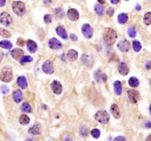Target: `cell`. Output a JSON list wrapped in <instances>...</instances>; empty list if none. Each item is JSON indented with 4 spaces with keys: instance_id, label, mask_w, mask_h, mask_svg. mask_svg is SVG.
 Listing matches in <instances>:
<instances>
[{
    "instance_id": "cell-49",
    "label": "cell",
    "mask_w": 151,
    "mask_h": 141,
    "mask_svg": "<svg viewBox=\"0 0 151 141\" xmlns=\"http://www.w3.org/2000/svg\"><path fill=\"white\" fill-rule=\"evenodd\" d=\"M110 1H111V4H113V5H117V4L120 2V0H110Z\"/></svg>"
},
{
    "instance_id": "cell-28",
    "label": "cell",
    "mask_w": 151,
    "mask_h": 141,
    "mask_svg": "<svg viewBox=\"0 0 151 141\" xmlns=\"http://www.w3.org/2000/svg\"><path fill=\"white\" fill-rule=\"evenodd\" d=\"M128 84L130 87H132V88H136V87L139 86V81L136 77H130V79H129Z\"/></svg>"
},
{
    "instance_id": "cell-1",
    "label": "cell",
    "mask_w": 151,
    "mask_h": 141,
    "mask_svg": "<svg viewBox=\"0 0 151 141\" xmlns=\"http://www.w3.org/2000/svg\"><path fill=\"white\" fill-rule=\"evenodd\" d=\"M102 37H103L104 42L108 46H112L117 41L118 36H117V32L114 29L108 27V28H105L104 30Z\"/></svg>"
},
{
    "instance_id": "cell-45",
    "label": "cell",
    "mask_w": 151,
    "mask_h": 141,
    "mask_svg": "<svg viewBox=\"0 0 151 141\" xmlns=\"http://www.w3.org/2000/svg\"><path fill=\"white\" fill-rule=\"evenodd\" d=\"M63 141H72L71 137L69 136V135H66L63 137Z\"/></svg>"
},
{
    "instance_id": "cell-42",
    "label": "cell",
    "mask_w": 151,
    "mask_h": 141,
    "mask_svg": "<svg viewBox=\"0 0 151 141\" xmlns=\"http://www.w3.org/2000/svg\"><path fill=\"white\" fill-rule=\"evenodd\" d=\"M16 44L18 45V46H24V40H23L21 38H18V40H17Z\"/></svg>"
},
{
    "instance_id": "cell-23",
    "label": "cell",
    "mask_w": 151,
    "mask_h": 141,
    "mask_svg": "<svg viewBox=\"0 0 151 141\" xmlns=\"http://www.w3.org/2000/svg\"><path fill=\"white\" fill-rule=\"evenodd\" d=\"M114 92L117 96H120L122 93V85L120 81H115L114 83Z\"/></svg>"
},
{
    "instance_id": "cell-52",
    "label": "cell",
    "mask_w": 151,
    "mask_h": 141,
    "mask_svg": "<svg viewBox=\"0 0 151 141\" xmlns=\"http://www.w3.org/2000/svg\"><path fill=\"white\" fill-rule=\"evenodd\" d=\"M2 59H3V53L0 52V62H1Z\"/></svg>"
},
{
    "instance_id": "cell-30",
    "label": "cell",
    "mask_w": 151,
    "mask_h": 141,
    "mask_svg": "<svg viewBox=\"0 0 151 141\" xmlns=\"http://www.w3.org/2000/svg\"><path fill=\"white\" fill-rule=\"evenodd\" d=\"M30 122V118L25 114H22L19 117V123L22 125H27Z\"/></svg>"
},
{
    "instance_id": "cell-55",
    "label": "cell",
    "mask_w": 151,
    "mask_h": 141,
    "mask_svg": "<svg viewBox=\"0 0 151 141\" xmlns=\"http://www.w3.org/2000/svg\"><path fill=\"white\" fill-rule=\"evenodd\" d=\"M149 110H150V115H151V104H150V105Z\"/></svg>"
},
{
    "instance_id": "cell-16",
    "label": "cell",
    "mask_w": 151,
    "mask_h": 141,
    "mask_svg": "<svg viewBox=\"0 0 151 141\" xmlns=\"http://www.w3.org/2000/svg\"><path fill=\"white\" fill-rule=\"evenodd\" d=\"M110 110H111V114L113 115L114 118L119 119L121 117V113H120V108H119V107L117 104H112V105L111 106V107H110Z\"/></svg>"
},
{
    "instance_id": "cell-47",
    "label": "cell",
    "mask_w": 151,
    "mask_h": 141,
    "mask_svg": "<svg viewBox=\"0 0 151 141\" xmlns=\"http://www.w3.org/2000/svg\"><path fill=\"white\" fill-rule=\"evenodd\" d=\"M145 127L147 128V129H150V128H151V121H147L146 123H145Z\"/></svg>"
},
{
    "instance_id": "cell-43",
    "label": "cell",
    "mask_w": 151,
    "mask_h": 141,
    "mask_svg": "<svg viewBox=\"0 0 151 141\" xmlns=\"http://www.w3.org/2000/svg\"><path fill=\"white\" fill-rule=\"evenodd\" d=\"M113 141H127L126 140L125 137L123 136H118L117 137H115Z\"/></svg>"
},
{
    "instance_id": "cell-54",
    "label": "cell",
    "mask_w": 151,
    "mask_h": 141,
    "mask_svg": "<svg viewBox=\"0 0 151 141\" xmlns=\"http://www.w3.org/2000/svg\"><path fill=\"white\" fill-rule=\"evenodd\" d=\"M24 141H34V140H33V139H31V138L27 137V138H26V140Z\"/></svg>"
},
{
    "instance_id": "cell-6",
    "label": "cell",
    "mask_w": 151,
    "mask_h": 141,
    "mask_svg": "<svg viewBox=\"0 0 151 141\" xmlns=\"http://www.w3.org/2000/svg\"><path fill=\"white\" fill-rule=\"evenodd\" d=\"M81 31L85 38L90 39L93 37V28L89 24H84L81 27Z\"/></svg>"
},
{
    "instance_id": "cell-15",
    "label": "cell",
    "mask_w": 151,
    "mask_h": 141,
    "mask_svg": "<svg viewBox=\"0 0 151 141\" xmlns=\"http://www.w3.org/2000/svg\"><path fill=\"white\" fill-rule=\"evenodd\" d=\"M26 45H27V50H28V52H30V53L33 54L37 51L38 46L34 40H28L27 43H26Z\"/></svg>"
},
{
    "instance_id": "cell-14",
    "label": "cell",
    "mask_w": 151,
    "mask_h": 141,
    "mask_svg": "<svg viewBox=\"0 0 151 141\" xmlns=\"http://www.w3.org/2000/svg\"><path fill=\"white\" fill-rule=\"evenodd\" d=\"M80 60L83 62V65H85L87 67H89V68H91L94 63V60L92 57L90 56L89 55H86V54L82 55L81 57H80Z\"/></svg>"
},
{
    "instance_id": "cell-57",
    "label": "cell",
    "mask_w": 151,
    "mask_h": 141,
    "mask_svg": "<svg viewBox=\"0 0 151 141\" xmlns=\"http://www.w3.org/2000/svg\"><path fill=\"white\" fill-rule=\"evenodd\" d=\"M49 141H51V140H49Z\"/></svg>"
},
{
    "instance_id": "cell-21",
    "label": "cell",
    "mask_w": 151,
    "mask_h": 141,
    "mask_svg": "<svg viewBox=\"0 0 151 141\" xmlns=\"http://www.w3.org/2000/svg\"><path fill=\"white\" fill-rule=\"evenodd\" d=\"M41 130H42L41 126L39 124H38V123H36V124L33 125L32 127H30L28 129V132L30 135H39L41 133Z\"/></svg>"
},
{
    "instance_id": "cell-24",
    "label": "cell",
    "mask_w": 151,
    "mask_h": 141,
    "mask_svg": "<svg viewBox=\"0 0 151 141\" xmlns=\"http://www.w3.org/2000/svg\"><path fill=\"white\" fill-rule=\"evenodd\" d=\"M67 56L69 60L74 61L78 57V52L76 50H74V49H69L68 52H67Z\"/></svg>"
},
{
    "instance_id": "cell-19",
    "label": "cell",
    "mask_w": 151,
    "mask_h": 141,
    "mask_svg": "<svg viewBox=\"0 0 151 141\" xmlns=\"http://www.w3.org/2000/svg\"><path fill=\"white\" fill-rule=\"evenodd\" d=\"M55 31H56L57 35L59 37H61V38L64 39V40H67L68 39V35H67V31H66L64 27H61V26H58L55 29Z\"/></svg>"
},
{
    "instance_id": "cell-5",
    "label": "cell",
    "mask_w": 151,
    "mask_h": 141,
    "mask_svg": "<svg viewBox=\"0 0 151 141\" xmlns=\"http://www.w3.org/2000/svg\"><path fill=\"white\" fill-rule=\"evenodd\" d=\"M13 18L8 13L3 12L0 14V23L5 27H8L12 23Z\"/></svg>"
},
{
    "instance_id": "cell-4",
    "label": "cell",
    "mask_w": 151,
    "mask_h": 141,
    "mask_svg": "<svg viewBox=\"0 0 151 141\" xmlns=\"http://www.w3.org/2000/svg\"><path fill=\"white\" fill-rule=\"evenodd\" d=\"M94 118L98 122H99V123L106 124V123H108L109 122L110 115L108 113V112L104 110H101L97 112L94 115Z\"/></svg>"
},
{
    "instance_id": "cell-33",
    "label": "cell",
    "mask_w": 151,
    "mask_h": 141,
    "mask_svg": "<svg viewBox=\"0 0 151 141\" xmlns=\"http://www.w3.org/2000/svg\"><path fill=\"white\" fill-rule=\"evenodd\" d=\"M132 46H133V49L135 52H140L141 49H142V45L141 43L138 40H133V43H132Z\"/></svg>"
},
{
    "instance_id": "cell-3",
    "label": "cell",
    "mask_w": 151,
    "mask_h": 141,
    "mask_svg": "<svg viewBox=\"0 0 151 141\" xmlns=\"http://www.w3.org/2000/svg\"><path fill=\"white\" fill-rule=\"evenodd\" d=\"M12 9L14 13L19 16H22L26 13L25 5L21 1H15L12 4Z\"/></svg>"
},
{
    "instance_id": "cell-13",
    "label": "cell",
    "mask_w": 151,
    "mask_h": 141,
    "mask_svg": "<svg viewBox=\"0 0 151 141\" xmlns=\"http://www.w3.org/2000/svg\"><path fill=\"white\" fill-rule=\"evenodd\" d=\"M24 55V52L22 49H18V48H16V49H12L11 51V55L14 60H20L21 59L23 56Z\"/></svg>"
},
{
    "instance_id": "cell-11",
    "label": "cell",
    "mask_w": 151,
    "mask_h": 141,
    "mask_svg": "<svg viewBox=\"0 0 151 141\" xmlns=\"http://www.w3.org/2000/svg\"><path fill=\"white\" fill-rule=\"evenodd\" d=\"M50 88L52 89V91H53L54 94H56V95H60V94H61V93L63 91L62 85H61V82L57 80H54L52 82V84L50 85Z\"/></svg>"
},
{
    "instance_id": "cell-32",
    "label": "cell",
    "mask_w": 151,
    "mask_h": 141,
    "mask_svg": "<svg viewBox=\"0 0 151 141\" xmlns=\"http://www.w3.org/2000/svg\"><path fill=\"white\" fill-rule=\"evenodd\" d=\"M33 60V57L31 56H29V55H27V56H23L21 57V59L20 60V64L21 65H24L25 63H28V62H31Z\"/></svg>"
},
{
    "instance_id": "cell-48",
    "label": "cell",
    "mask_w": 151,
    "mask_h": 141,
    "mask_svg": "<svg viewBox=\"0 0 151 141\" xmlns=\"http://www.w3.org/2000/svg\"><path fill=\"white\" fill-rule=\"evenodd\" d=\"M145 68H147V69H150V68H151V62H147V63L145 64Z\"/></svg>"
},
{
    "instance_id": "cell-17",
    "label": "cell",
    "mask_w": 151,
    "mask_h": 141,
    "mask_svg": "<svg viewBox=\"0 0 151 141\" xmlns=\"http://www.w3.org/2000/svg\"><path fill=\"white\" fill-rule=\"evenodd\" d=\"M118 71L120 74L126 76L129 73V68L125 62H120L118 65Z\"/></svg>"
},
{
    "instance_id": "cell-2",
    "label": "cell",
    "mask_w": 151,
    "mask_h": 141,
    "mask_svg": "<svg viewBox=\"0 0 151 141\" xmlns=\"http://www.w3.org/2000/svg\"><path fill=\"white\" fill-rule=\"evenodd\" d=\"M14 74L13 69L9 65H6L2 68L1 74H0V80L4 82H10L13 80Z\"/></svg>"
},
{
    "instance_id": "cell-25",
    "label": "cell",
    "mask_w": 151,
    "mask_h": 141,
    "mask_svg": "<svg viewBox=\"0 0 151 141\" xmlns=\"http://www.w3.org/2000/svg\"><path fill=\"white\" fill-rule=\"evenodd\" d=\"M117 20H118V22L120 23V24H125L127 21V20H128V16H127V14L125 13H120V15L118 16Z\"/></svg>"
},
{
    "instance_id": "cell-46",
    "label": "cell",
    "mask_w": 151,
    "mask_h": 141,
    "mask_svg": "<svg viewBox=\"0 0 151 141\" xmlns=\"http://www.w3.org/2000/svg\"><path fill=\"white\" fill-rule=\"evenodd\" d=\"M6 4V0H0V7H4Z\"/></svg>"
},
{
    "instance_id": "cell-18",
    "label": "cell",
    "mask_w": 151,
    "mask_h": 141,
    "mask_svg": "<svg viewBox=\"0 0 151 141\" xmlns=\"http://www.w3.org/2000/svg\"><path fill=\"white\" fill-rule=\"evenodd\" d=\"M17 85L21 89H26L27 88V81L24 76H21L17 78L16 80Z\"/></svg>"
},
{
    "instance_id": "cell-31",
    "label": "cell",
    "mask_w": 151,
    "mask_h": 141,
    "mask_svg": "<svg viewBox=\"0 0 151 141\" xmlns=\"http://www.w3.org/2000/svg\"><path fill=\"white\" fill-rule=\"evenodd\" d=\"M143 21L146 25H151V12H147L145 14Z\"/></svg>"
},
{
    "instance_id": "cell-9",
    "label": "cell",
    "mask_w": 151,
    "mask_h": 141,
    "mask_svg": "<svg viewBox=\"0 0 151 141\" xmlns=\"http://www.w3.org/2000/svg\"><path fill=\"white\" fill-rule=\"evenodd\" d=\"M117 48L119 50L122 52H127L130 49V44L129 41H127L125 39H123L119 41V43L117 45Z\"/></svg>"
},
{
    "instance_id": "cell-50",
    "label": "cell",
    "mask_w": 151,
    "mask_h": 141,
    "mask_svg": "<svg viewBox=\"0 0 151 141\" xmlns=\"http://www.w3.org/2000/svg\"><path fill=\"white\" fill-rule=\"evenodd\" d=\"M136 11H139L141 10V6H140V5H139V4H137V5H136Z\"/></svg>"
},
{
    "instance_id": "cell-56",
    "label": "cell",
    "mask_w": 151,
    "mask_h": 141,
    "mask_svg": "<svg viewBox=\"0 0 151 141\" xmlns=\"http://www.w3.org/2000/svg\"><path fill=\"white\" fill-rule=\"evenodd\" d=\"M125 1H129V0H125Z\"/></svg>"
},
{
    "instance_id": "cell-8",
    "label": "cell",
    "mask_w": 151,
    "mask_h": 141,
    "mask_svg": "<svg viewBox=\"0 0 151 141\" xmlns=\"http://www.w3.org/2000/svg\"><path fill=\"white\" fill-rule=\"evenodd\" d=\"M48 46L50 49L53 50H58V49H61L63 47V44L59 40H58L55 38H52L48 41Z\"/></svg>"
},
{
    "instance_id": "cell-7",
    "label": "cell",
    "mask_w": 151,
    "mask_h": 141,
    "mask_svg": "<svg viewBox=\"0 0 151 141\" xmlns=\"http://www.w3.org/2000/svg\"><path fill=\"white\" fill-rule=\"evenodd\" d=\"M42 71L47 74H52L54 73L53 62L51 60H46L42 65Z\"/></svg>"
},
{
    "instance_id": "cell-53",
    "label": "cell",
    "mask_w": 151,
    "mask_h": 141,
    "mask_svg": "<svg viewBox=\"0 0 151 141\" xmlns=\"http://www.w3.org/2000/svg\"><path fill=\"white\" fill-rule=\"evenodd\" d=\"M145 141H151V135H149L148 137H147L146 140H145Z\"/></svg>"
},
{
    "instance_id": "cell-29",
    "label": "cell",
    "mask_w": 151,
    "mask_h": 141,
    "mask_svg": "<svg viewBox=\"0 0 151 141\" xmlns=\"http://www.w3.org/2000/svg\"><path fill=\"white\" fill-rule=\"evenodd\" d=\"M94 11L97 15L99 16H102L105 12V9H104V7L102 5L100 4H97L94 6Z\"/></svg>"
},
{
    "instance_id": "cell-34",
    "label": "cell",
    "mask_w": 151,
    "mask_h": 141,
    "mask_svg": "<svg viewBox=\"0 0 151 141\" xmlns=\"http://www.w3.org/2000/svg\"><path fill=\"white\" fill-rule=\"evenodd\" d=\"M55 14L56 18H62L64 16V12L61 8H55Z\"/></svg>"
},
{
    "instance_id": "cell-51",
    "label": "cell",
    "mask_w": 151,
    "mask_h": 141,
    "mask_svg": "<svg viewBox=\"0 0 151 141\" xmlns=\"http://www.w3.org/2000/svg\"><path fill=\"white\" fill-rule=\"evenodd\" d=\"M97 1L99 2V4H100V5H103L105 2V0H97Z\"/></svg>"
},
{
    "instance_id": "cell-41",
    "label": "cell",
    "mask_w": 151,
    "mask_h": 141,
    "mask_svg": "<svg viewBox=\"0 0 151 141\" xmlns=\"http://www.w3.org/2000/svg\"><path fill=\"white\" fill-rule=\"evenodd\" d=\"M106 13L108 16H112L114 13V9L113 8H111V7H110V8H108L107 9Z\"/></svg>"
},
{
    "instance_id": "cell-39",
    "label": "cell",
    "mask_w": 151,
    "mask_h": 141,
    "mask_svg": "<svg viewBox=\"0 0 151 141\" xmlns=\"http://www.w3.org/2000/svg\"><path fill=\"white\" fill-rule=\"evenodd\" d=\"M44 21L46 24H50L52 21V16L49 15V14H46V15L44 16Z\"/></svg>"
},
{
    "instance_id": "cell-10",
    "label": "cell",
    "mask_w": 151,
    "mask_h": 141,
    "mask_svg": "<svg viewBox=\"0 0 151 141\" xmlns=\"http://www.w3.org/2000/svg\"><path fill=\"white\" fill-rule=\"evenodd\" d=\"M127 96L129 100L132 103H136L140 98L139 93L136 90H128L127 91Z\"/></svg>"
},
{
    "instance_id": "cell-26",
    "label": "cell",
    "mask_w": 151,
    "mask_h": 141,
    "mask_svg": "<svg viewBox=\"0 0 151 141\" xmlns=\"http://www.w3.org/2000/svg\"><path fill=\"white\" fill-rule=\"evenodd\" d=\"M0 47L5 49H12L13 44L9 40H2V41H0Z\"/></svg>"
},
{
    "instance_id": "cell-37",
    "label": "cell",
    "mask_w": 151,
    "mask_h": 141,
    "mask_svg": "<svg viewBox=\"0 0 151 141\" xmlns=\"http://www.w3.org/2000/svg\"><path fill=\"white\" fill-rule=\"evenodd\" d=\"M11 33L8 32V30H5V29L0 28V36L4 38H10L11 37Z\"/></svg>"
},
{
    "instance_id": "cell-12",
    "label": "cell",
    "mask_w": 151,
    "mask_h": 141,
    "mask_svg": "<svg viewBox=\"0 0 151 141\" xmlns=\"http://www.w3.org/2000/svg\"><path fill=\"white\" fill-rule=\"evenodd\" d=\"M67 16H68L69 19L71 20L72 21H77L80 17V14L77 10L74 9V8H70L67 11Z\"/></svg>"
},
{
    "instance_id": "cell-40",
    "label": "cell",
    "mask_w": 151,
    "mask_h": 141,
    "mask_svg": "<svg viewBox=\"0 0 151 141\" xmlns=\"http://www.w3.org/2000/svg\"><path fill=\"white\" fill-rule=\"evenodd\" d=\"M80 133L83 136L86 137L88 135V128H86V126H83L80 129Z\"/></svg>"
},
{
    "instance_id": "cell-38",
    "label": "cell",
    "mask_w": 151,
    "mask_h": 141,
    "mask_svg": "<svg viewBox=\"0 0 151 141\" xmlns=\"http://www.w3.org/2000/svg\"><path fill=\"white\" fill-rule=\"evenodd\" d=\"M0 91H1V93H2V94L6 95V94H8V93L10 92V89L7 85H2V86H0Z\"/></svg>"
},
{
    "instance_id": "cell-22",
    "label": "cell",
    "mask_w": 151,
    "mask_h": 141,
    "mask_svg": "<svg viewBox=\"0 0 151 141\" xmlns=\"http://www.w3.org/2000/svg\"><path fill=\"white\" fill-rule=\"evenodd\" d=\"M13 98L15 102L20 103L23 98V94L21 90H16L13 94Z\"/></svg>"
},
{
    "instance_id": "cell-36",
    "label": "cell",
    "mask_w": 151,
    "mask_h": 141,
    "mask_svg": "<svg viewBox=\"0 0 151 141\" xmlns=\"http://www.w3.org/2000/svg\"><path fill=\"white\" fill-rule=\"evenodd\" d=\"M91 134H92V136L95 139H97L100 136V131L98 129H93L91 131Z\"/></svg>"
},
{
    "instance_id": "cell-35",
    "label": "cell",
    "mask_w": 151,
    "mask_h": 141,
    "mask_svg": "<svg viewBox=\"0 0 151 141\" xmlns=\"http://www.w3.org/2000/svg\"><path fill=\"white\" fill-rule=\"evenodd\" d=\"M127 34L130 38H135L136 36V30L134 27H130L127 29Z\"/></svg>"
},
{
    "instance_id": "cell-20",
    "label": "cell",
    "mask_w": 151,
    "mask_h": 141,
    "mask_svg": "<svg viewBox=\"0 0 151 141\" xmlns=\"http://www.w3.org/2000/svg\"><path fill=\"white\" fill-rule=\"evenodd\" d=\"M94 76L95 79H96L98 82H101V81L104 82H106L107 80L106 74H101L99 70H97V71H96V72H94Z\"/></svg>"
},
{
    "instance_id": "cell-44",
    "label": "cell",
    "mask_w": 151,
    "mask_h": 141,
    "mask_svg": "<svg viewBox=\"0 0 151 141\" xmlns=\"http://www.w3.org/2000/svg\"><path fill=\"white\" fill-rule=\"evenodd\" d=\"M69 38L71 39L72 40H73V41H77V39H78V38H77V35L75 34H71L69 35Z\"/></svg>"
},
{
    "instance_id": "cell-27",
    "label": "cell",
    "mask_w": 151,
    "mask_h": 141,
    "mask_svg": "<svg viewBox=\"0 0 151 141\" xmlns=\"http://www.w3.org/2000/svg\"><path fill=\"white\" fill-rule=\"evenodd\" d=\"M21 110L23 113H30L32 112V107L28 102H24L21 106Z\"/></svg>"
}]
</instances>
